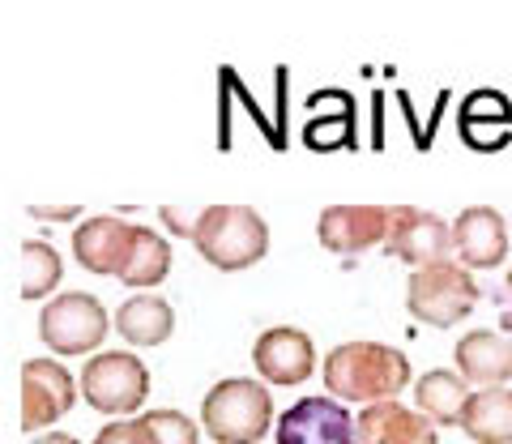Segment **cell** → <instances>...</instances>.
<instances>
[{
  "mask_svg": "<svg viewBox=\"0 0 512 444\" xmlns=\"http://www.w3.org/2000/svg\"><path fill=\"white\" fill-rule=\"evenodd\" d=\"M192 244L205 265L235 274V269H252L269 252V227L252 205H210L192 222Z\"/></svg>",
  "mask_w": 512,
  "mask_h": 444,
  "instance_id": "cell-2",
  "label": "cell"
},
{
  "mask_svg": "<svg viewBox=\"0 0 512 444\" xmlns=\"http://www.w3.org/2000/svg\"><path fill=\"white\" fill-rule=\"evenodd\" d=\"M461 137L474 150H500L512 141V103L504 90H474L461 103Z\"/></svg>",
  "mask_w": 512,
  "mask_h": 444,
  "instance_id": "cell-16",
  "label": "cell"
},
{
  "mask_svg": "<svg viewBox=\"0 0 512 444\" xmlns=\"http://www.w3.org/2000/svg\"><path fill=\"white\" fill-rule=\"evenodd\" d=\"M146 423L158 444H197V423L180 410H150Z\"/></svg>",
  "mask_w": 512,
  "mask_h": 444,
  "instance_id": "cell-22",
  "label": "cell"
},
{
  "mask_svg": "<svg viewBox=\"0 0 512 444\" xmlns=\"http://www.w3.org/2000/svg\"><path fill=\"white\" fill-rule=\"evenodd\" d=\"M116 329L128 346H163L175 333V312L163 295H133L120 304Z\"/></svg>",
  "mask_w": 512,
  "mask_h": 444,
  "instance_id": "cell-18",
  "label": "cell"
},
{
  "mask_svg": "<svg viewBox=\"0 0 512 444\" xmlns=\"http://www.w3.org/2000/svg\"><path fill=\"white\" fill-rule=\"evenodd\" d=\"M393 227V205H325L316 222L320 244L338 257H355L367 248H384Z\"/></svg>",
  "mask_w": 512,
  "mask_h": 444,
  "instance_id": "cell-9",
  "label": "cell"
},
{
  "mask_svg": "<svg viewBox=\"0 0 512 444\" xmlns=\"http://www.w3.org/2000/svg\"><path fill=\"white\" fill-rule=\"evenodd\" d=\"M201 423L205 436L218 444H261L274 427V398H269L265 380H218L201 402Z\"/></svg>",
  "mask_w": 512,
  "mask_h": 444,
  "instance_id": "cell-3",
  "label": "cell"
},
{
  "mask_svg": "<svg viewBox=\"0 0 512 444\" xmlns=\"http://www.w3.org/2000/svg\"><path fill=\"white\" fill-rule=\"evenodd\" d=\"M466 402H470V385L457 372L436 368V372H423L414 380V406H419V415H427L436 427H461Z\"/></svg>",
  "mask_w": 512,
  "mask_h": 444,
  "instance_id": "cell-17",
  "label": "cell"
},
{
  "mask_svg": "<svg viewBox=\"0 0 512 444\" xmlns=\"http://www.w3.org/2000/svg\"><path fill=\"white\" fill-rule=\"evenodd\" d=\"M30 214H35V218H73L77 210H30Z\"/></svg>",
  "mask_w": 512,
  "mask_h": 444,
  "instance_id": "cell-25",
  "label": "cell"
},
{
  "mask_svg": "<svg viewBox=\"0 0 512 444\" xmlns=\"http://www.w3.org/2000/svg\"><path fill=\"white\" fill-rule=\"evenodd\" d=\"M355 444H440L436 423L402 402H372L355 419Z\"/></svg>",
  "mask_w": 512,
  "mask_h": 444,
  "instance_id": "cell-14",
  "label": "cell"
},
{
  "mask_svg": "<svg viewBox=\"0 0 512 444\" xmlns=\"http://www.w3.org/2000/svg\"><path fill=\"white\" fill-rule=\"evenodd\" d=\"M171 274V244L163 240L158 231L150 227H137V240H133V252H128V261H124V274L120 282L128 291H150L158 287Z\"/></svg>",
  "mask_w": 512,
  "mask_h": 444,
  "instance_id": "cell-20",
  "label": "cell"
},
{
  "mask_svg": "<svg viewBox=\"0 0 512 444\" xmlns=\"http://www.w3.org/2000/svg\"><path fill=\"white\" fill-rule=\"evenodd\" d=\"M508 299H512V269H508Z\"/></svg>",
  "mask_w": 512,
  "mask_h": 444,
  "instance_id": "cell-26",
  "label": "cell"
},
{
  "mask_svg": "<svg viewBox=\"0 0 512 444\" xmlns=\"http://www.w3.org/2000/svg\"><path fill=\"white\" fill-rule=\"evenodd\" d=\"M30 444H82L77 436H64V432H47V436H35Z\"/></svg>",
  "mask_w": 512,
  "mask_h": 444,
  "instance_id": "cell-24",
  "label": "cell"
},
{
  "mask_svg": "<svg viewBox=\"0 0 512 444\" xmlns=\"http://www.w3.org/2000/svg\"><path fill=\"white\" fill-rule=\"evenodd\" d=\"M478 304V282L461 261H436L427 269H414L406 282V312L419 325H461Z\"/></svg>",
  "mask_w": 512,
  "mask_h": 444,
  "instance_id": "cell-4",
  "label": "cell"
},
{
  "mask_svg": "<svg viewBox=\"0 0 512 444\" xmlns=\"http://www.w3.org/2000/svg\"><path fill=\"white\" fill-rule=\"evenodd\" d=\"M274 444H355V419L338 398H299L278 415Z\"/></svg>",
  "mask_w": 512,
  "mask_h": 444,
  "instance_id": "cell-10",
  "label": "cell"
},
{
  "mask_svg": "<svg viewBox=\"0 0 512 444\" xmlns=\"http://www.w3.org/2000/svg\"><path fill=\"white\" fill-rule=\"evenodd\" d=\"M82 398L99 415H128L150 398V372L146 363L128 351H99L82 368Z\"/></svg>",
  "mask_w": 512,
  "mask_h": 444,
  "instance_id": "cell-6",
  "label": "cell"
},
{
  "mask_svg": "<svg viewBox=\"0 0 512 444\" xmlns=\"http://www.w3.org/2000/svg\"><path fill=\"white\" fill-rule=\"evenodd\" d=\"M457 376L474 389H500L512 380V342L504 333H491V329H474L457 342Z\"/></svg>",
  "mask_w": 512,
  "mask_h": 444,
  "instance_id": "cell-15",
  "label": "cell"
},
{
  "mask_svg": "<svg viewBox=\"0 0 512 444\" xmlns=\"http://www.w3.org/2000/svg\"><path fill=\"white\" fill-rule=\"evenodd\" d=\"M461 432L478 444H512V389H478L470 393L466 415H461Z\"/></svg>",
  "mask_w": 512,
  "mask_h": 444,
  "instance_id": "cell-19",
  "label": "cell"
},
{
  "mask_svg": "<svg viewBox=\"0 0 512 444\" xmlns=\"http://www.w3.org/2000/svg\"><path fill=\"white\" fill-rule=\"evenodd\" d=\"M410 385V359L384 342H342L325 355V389L338 402H397Z\"/></svg>",
  "mask_w": 512,
  "mask_h": 444,
  "instance_id": "cell-1",
  "label": "cell"
},
{
  "mask_svg": "<svg viewBox=\"0 0 512 444\" xmlns=\"http://www.w3.org/2000/svg\"><path fill=\"white\" fill-rule=\"evenodd\" d=\"M453 257L466 269H495L508 257V222L491 205H466L453 218Z\"/></svg>",
  "mask_w": 512,
  "mask_h": 444,
  "instance_id": "cell-13",
  "label": "cell"
},
{
  "mask_svg": "<svg viewBox=\"0 0 512 444\" xmlns=\"http://www.w3.org/2000/svg\"><path fill=\"white\" fill-rule=\"evenodd\" d=\"M384 252L414 269L448 261V252H453V222H444L431 210H419V205H393V227H389V240H384Z\"/></svg>",
  "mask_w": 512,
  "mask_h": 444,
  "instance_id": "cell-7",
  "label": "cell"
},
{
  "mask_svg": "<svg viewBox=\"0 0 512 444\" xmlns=\"http://www.w3.org/2000/svg\"><path fill=\"white\" fill-rule=\"evenodd\" d=\"M252 363L265 385H303L316 372V346L295 325H274L252 342Z\"/></svg>",
  "mask_w": 512,
  "mask_h": 444,
  "instance_id": "cell-11",
  "label": "cell"
},
{
  "mask_svg": "<svg viewBox=\"0 0 512 444\" xmlns=\"http://www.w3.org/2000/svg\"><path fill=\"white\" fill-rule=\"evenodd\" d=\"M77 380L69 376V368L56 359H26L22 363V427L35 432V427H52L73 410L77 402Z\"/></svg>",
  "mask_w": 512,
  "mask_h": 444,
  "instance_id": "cell-8",
  "label": "cell"
},
{
  "mask_svg": "<svg viewBox=\"0 0 512 444\" xmlns=\"http://www.w3.org/2000/svg\"><path fill=\"white\" fill-rule=\"evenodd\" d=\"M60 274H64V261L52 244L43 240H26L22 244V299H43L60 287Z\"/></svg>",
  "mask_w": 512,
  "mask_h": 444,
  "instance_id": "cell-21",
  "label": "cell"
},
{
  "mask_svg": "<svg viewBox=\"0 0 512 444\" xmlns=\"http://www.w3.org/2000/svg\"><path fill=\"white\" fill-rule=\"evenodd\" d=\"M137 240V227L124 222L116 214H94L86 222H77L73 231V257L90 274H103V278H120L124 274V261L133 252Z\"/></svg>",
  "mask_w": 512,
  "mask_h": 444,
  "instance_id": "cell-12",
  "label": "cell"
},
{
  "mask_svg": "<svg viewBox=\"0 0 512 444\" xmlns=\"http://www.w3.org/2000/svg\"><path fill=\"white\" fill-rule=\"evenodd\" d=\"M94 444H158L146 415L141 419H120V423H107L99 436H94Z\"/></svg>",
  "mask_w": 512,
  "mask_h": 444,
  "instance_id": "cell-23",
  "label": "cell"
},
{
  "mask_svg": "<svg viewBox=\"0 0 512 444\" xmlns=\"http://www.w3.org/2000/svg\"><path fill=\"white\" fill-rule=\"evenodd\" d=\"M107 329H116L111 325V316H107V308L86 291H64L39 312L43 346L47 351H56V355H69V359L99 351Z\"/></svg>",
  "mask_w": 512,
  "mask_h": 444,
  "instance_id": "cell-5",
  "label": "cell"
}]
</instances>
